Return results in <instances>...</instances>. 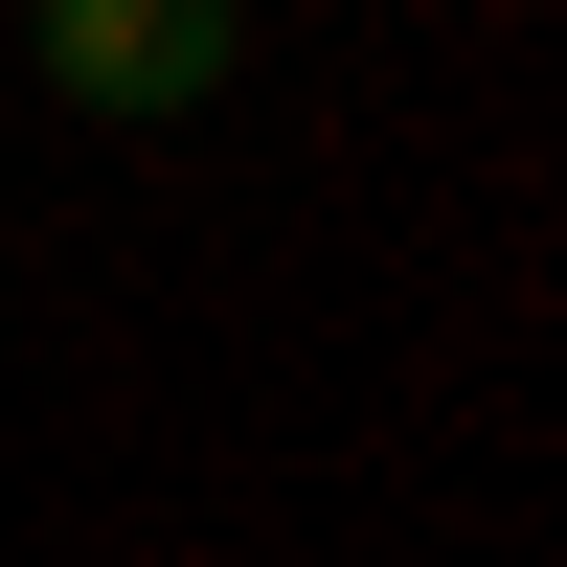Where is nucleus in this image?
Returning a JSON list of instances; mask_svg holds the SVG:
<instances>
[{
  "mask_svg": "<svg viewBox=\"0 0 567 567\" xmlns=\"http://www.w3.org/2000/svg\"><path fill=\"white\" fill-rule=\"evenodd\" d=\"M23 45H45V91L69 114H205L227 69H250V0H23Z\"/></svg>",
  "mask_w": 567,
  "mask_h": 567,
  "instance_id": "1",
  "label": "nucleus"
}]
</instances>
